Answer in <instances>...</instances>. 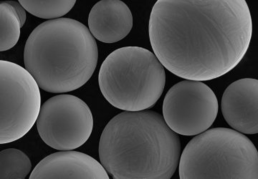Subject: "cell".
<instances>
[{"label": "cell", "instance_id": "6da1fadb", "mask_svg": "<svg viewBox=\"0 0 258 179\" xmlns=\"http://www.w3.org/2000/svg\"><path fill=\"white\" fill-rule=\"evenodd\" d=\"M149 34L163 66L181 78L202 82L240 63L252 38V18L244 0H159Z\"/></svg>", "mask_w": 258, "mask_h": 179}, {"label": "cell", "instance_id": "7a4b0ae2", "mask_svg": "<svg viewBox=\"0 0 258 179\" xmlns=\"http://www.w3.org/2000/svg\"><path fill=\"white\" fill-rule=\"evenodd\" d=\"M180 153L179 136L152 111L119 113L100 138L101 164L115 179L171 178Z\"/></svg>", "mask_w": 258, "mask_h": 179}, {"label": "cell", "instance_id": "3957f363", "mask_svg": "<svg viewBox=\"0 0 258 179\" xmlns=\"http://www.w3.org/2000/svg\"><path fill=\"white\" fill-rule=\"evenodd\" d=\"M98 59V46L89 29L70 18L40 24L24 50L26 70L40 88L52 94L82 87L93 75Z\"/></svg>", "mask_w": 258, "mask_h": 179}, {"label": "cell", "instance_id": "277c9868", "mask_svg": "<svg viewBox=\"0 0 258 179\" xmlns=\"http://www.w3.org/2000/svg\"><path fill=\"white\" fill-rule=\"evenodd\" d=\"M98 83L106 101L125 111H144L160 99L166 83L164 66L152 52L124 47L102 63Z\"/></svg>", "mask_w": 258, "mask_h": 179}, {"label": "cell", "instance_id": "5b68a950", "mask_svg": "<svg viewBox=\"0 0 258 179\" xmlns=\"http://www.w3.org/2000/svg\"><path fill=\"white\" fill-rule=\"evenodd\" d=\"M179 171L181 179H257V151L242 133L212 128L188 143Z\"/></svg>", "mask_w": 258, "mask_h": 179}, {"label": "cell", "instance_id": "8992f818", "mask_svg": "<svg viewBox=\"0 0 258 179\" xmlns=\"http://www.w3.org/2000/svg\"><path fill=\"white\" fill-rule=\"evenodd\" d=\"M0 143L25 136L37 122L41 109L40 87L26 69L0 61Z\"/></svg>", "mask_w": 258, "mask_h": 179}, {"label": "cell", "instance_id": "52a82bcc", "mask_svg": "<svg viewBox=\"0 0 258 179\" xmlns=\"http://www.w3.org/2000/svg\"><path fill=\"white\" fill-rule=\"evenodd\" d=\"M37 128L45 143L59 151H72L89 139L93 118L88 105L72 95H58L41 106Z\"/></svg>", "mask_w": 258, "mask_h": 179}, {"label": "cell", "instance_id": "ba28073f", "mask_svg": "<svg viewBox=\"0 0 258 179\" xmlns=\"http://www.w3.org/2000/svg\"><path fill=\"white\" fill-rule=\"evenodd\" d=\"M215 93L201 81L186 80L168 91L163 104L166 124L178 134L196 136L211 127L218 113Z\"/></svg>", "mask_w": 258, "mask_h": 179}, {"label": "cell", "instance_id": "9c48e42d", "mask_svg": "<svg viewBox=\"0 0 258 179\" xmlns=\"http://www.w3.org/2000/svg\"><path fill=\"white\" fill-rule=\"evenodd\" d=\"M222 112L229 126L244 134L258 133V80L240 79L226 88Z\"/></svg>", "mask_w": 258, "mask_h": 179}, {"label": "cell", "instance_id": "30bf717a", "mask_svg": "<svg viewBox=\"0 0 258 179\" xmlns=\"http://www.w3.org/2000/svg\"><path fill=\"white\" fill-rule=\"evenodd\" d=\"M30 179H109L99 162L81 152H57L43 158L35 166Z\"/></svg>", "mask_w": 258, "mask_h": 179}, {"label": "cell", "instance_id": "8fae6325", "mask_svg": "<svg viewBox=\"0 0 258 179\" xmlns=\"http://www.w3.org/2000/svg\"><path fill=\"white\" fill-rule=\"evenodd\" d=\"M88 27L93 38L102 43L123 40L133 28V16L126 4L119 0H103L93 7Z\"/></svg>", "mask_w": 258, "mask_h": 179}, {"label": "cell", "instance_id": "7c38bea8", "mask_svg": "<svg viewBox=\"0 0 258 179\" xmlns=\"http://www.w3.org/2000/svg\"><path fill=\"white\" fill-rule=\"evenodd\" d=\"M31 168V161L23 151L8 148L0 153V179L25 178Z\"/></svg>", "mask_w": 258, "mask_h": 179}, {"label": "cell", "instance_id": "4fadbf2b", "mask_svg": "<svg viewBox=\"0 0 258 179\" xmlns=\"http://www.w3.org/2000/svg\"><path fill=\"white\" fill-rule=\"evenodd\" d=\"M0 50L4 52L18 43L22 28L16 12L8 2L0 3Z\"/></svg>", "mask_w": 258, "mask_h": 179}, {"label": "cell", "instance_id": "5bb4252c", "mask_svg": "<svg viewBox=\"0 0 258 179\" xmlns=\"http://www.w3.org/2000/svg\"><path fill=\"white\" fill-rule=\"evenodd\" d=\"M19 3L29 13L42 19H59L69 13L76 3V0L57 1H26Z\"/></svg>", "mask_w": 258, "mask_h": 179}, {"label": "cell", "instance_id": "9a60e30c", "mask_svg": "<svg viewBox=\"0 0 258 179\" xmlns=\"http://www.w3.org/2000/svg\"><path fill=\"white\" fill-rule=\"evenodd\" d=\"M8 3L14 8L15 11L16 12L17 15H18L20 23H21V26L23 27L25 22H26L27 18L26 12H25V8L20 5L19 2L8 1Z\"/></svg>", "mask_w": 258, "mask_h": 179}]
</instances>
